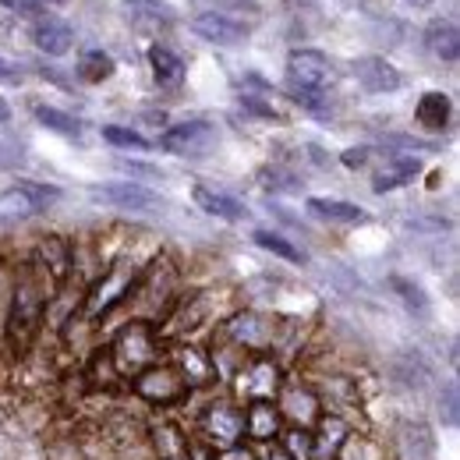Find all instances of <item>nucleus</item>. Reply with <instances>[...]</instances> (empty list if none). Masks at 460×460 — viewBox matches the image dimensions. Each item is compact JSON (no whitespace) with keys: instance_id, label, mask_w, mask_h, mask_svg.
<instances>
[{"instance_id":"nucleus-6","label":"nucleus","mask_w":460,"mask_h":460,"mask_svg":"<svg viewBox=\"0 0 460 460\" xmlns=\"http://www.w3.org/2000/svg\"><path fill=\"white\" fill-rule=\"evenodd\" d=\"M138 277H142V270H128L124 262L114 266V270L96 284V290L85 297V315H89V319H103L107 312H114L120 301H128V294L138 284Z\"/></svg>"},{"instance_id":"nucleus-14","label":"nucleus","mask_w":460,"mask_h":460,"mask_svg":"<svg viewBox=\"0 0 460 460\" xmlns=\"http://www.w3.org/2000/svg\"><path fill=\"white\" fill-rule=\"evenodd\" d=\"M277 397H280V403H277L280 418H290V421H294V429H305V432H312V429L319 425V418H323V407H319V397H315L312 390L288 386V390H280Z\"/></svg>"},{"instance_id":"nucleus-30","label":"nucleus","mask_w":460,"mask_h":460,"mask_svg":"<svg viewBox=\"0 0 460 460\" xmlns=\"http://www.w3.org/2000/svg\"><path fill=\"white\" fill-rule=\"evenodd\" d=\"M32 117L47 128V131H58V135H67V138H78L82 135V120L78 117H71V114H64V111H58V107H36L32 111Z\"/></svg>"},{"instance_id":"nucleus-24","label":"nucleus","mask_w":460,"mask_h":460,"mask_svg":"<svg viewBox=\"0 0 460 460\" xmlns=\"http://www.w3.org/2000/svg\"><path fill=\"white\" fill-rule=\"evenodd\" d=\"M347 439V425L341 418H319V432H312V457L333 460Z\"/></svg>"},{"instance_id":"nucleus-28","label":"nucleus","mask_w":460,"mask_h":460,"mask_svg":"<svg viewBox=\"0 0 460 460\" xmlns=\"http://www.w3.org/2000/svg\"><path fill=\"white\" fill-rule=\"evenodd\" d=\"M114 71H117V64L107 50H85V54L78 58V78L89 82V85H100V82L114 78Z\"/></svg>"},{"instance_id":"nucleus-12","label":"nucleus","mask_w":460,"mask_h":460,"mask_svg":"<svg viewBox=\"0 0 460 460\" xmlns=\"http://www.w3.org/2000/svg\"><path fill=\"white\" fill-rule=\"evenodd\" d=\"M96 202H107L117 209H156L160 206V195H153L149 188L135 184V181H117V184H96L89 191Z\"/></svg>"},{"instance_id":"nucleus-41","label":"nucleus","mask_w":460,"mask_h":460,"mask_svg":"<svg viewBox=\"0 0 460 460\" xmlns=\"http://www.w3.org/2000/svg\"><path fill=\"white\" fill-rule=\"evenodd\" d=\"M54 4H67V0H54Z\"/></svg>"},{"instance_id":"nucleus-13","label":"nucleus","mask_w":460,"mask_h":460,"mask_svg":"<svg viewBox=\"0 0 460 460\" xmlns=\"http://www.w3.org/2000/svg\"><path fill=\"white\" fill-rule=\"evenodd\" d=\"M354 78L365 93L383 96V93H397L403 85V75L386 58H361L354 60Z\"/></svg>"},{"instance_id":"nucleus-20","label":"nucleus","mask_w":460,"mask_h":460,"mask_svg":"<svg viewBox=\"0 0 460 460\" xmlns=\"http://www.w3.org/2000/svg\"><path fill=\"white\" fill-rule=\"evenodd\" d=\"M153 447H156V457L160 460H191V450H195L188 443L184 429L173 425V421H160L153 429Z\"/></svg>"},{"instance_id":"nucleus-3","label":"nucleus","mask_w":460,"mask_h":460,"mask_svg":"<svg viewBox=\"0 0 460 460\" xmlns=\"http://www.w3.org/2000/svg\"><path fill=\"white\" fill-rule=\"evenodd\" d=\"M288 85L297 100H312L333 85V64L323 50H294L288 58Z\"/></svg>"},{"instance_id":"nucleus-1","label":"nucleus","mask_w":460,"mask_h":460,"mask_svg":"<svg viewBox=\"0 0 460 460\" xmlns=\"http://www.w3.org/2000/svg\"><path fill=\"white\" fill-rule=\"evenodd\" d=\"M47 301H50V288H47V273L40 266H29L11 294V312H7V341L14 354H25L36 333H40V323H43V312H47Z\"/></svg>"},{"instance_id":"nucleus-2","label":"nucleus","mask_w":460,"mask_h":460,"mask_svg":"<svg viewBox=\"0 0 460 460\" xmlns=\"http://www.w3.org/2000/svg\"><path fill=\"white\" fill-rule=\"evenodd\" d=\"M107 358L114 361V368L120 376H142L149 365H156L160 341H156V333H153L149 323L135 319V323L120 326V333L114 337V347H111Z\"/></svg>"},{"instance_id":"nucleus-18","label":"nucleus","mask_w":460,"mask_h":460,"mask_svg":"<svg viewBox=\"0 0 460 460\" xmlns=\"http://www.w3.org/2000/svg\"><path fill=\"white\" fill-rule=\"evenodd\" d=\"M191 199H195V206L206 213V217H220V220H244L248 217V209L227 195V191H217V188H209V184H195L191 188Z\"/></svg>"},{"instance_id":"nucleus-36","label":"nucleus","mask_w":460,"mask_h":460,"mask_svg":"<svg viewBox=\"0 0 460 460\" xmlns=\"http://www.w3.org/2000/svg\"><path fill=\"white\" fill-rule=\"evenodd\" d=\"M0 82H7V85H18V82H22V71H18V64H11V60L0 58Z\"/></svg>"},{"instance_id":"nucleus-21","label":"nucleus","mask_w":460,"mask_h":460,"mask_svg":"<svg viewBox=\"0 0 460 460\" xmlns=\"http://www.w3.org/2000/svg\"><path fill=\"white\" fill-rule=\"evenodd\" d=\"M421 171V164L414 160V156H397V160H390L383 171L372 177V191H379V195H386V191H397L403 184H411L414 177Z\"/></svg>"},{"instance_id":"nucleus-4","label":"nucleus","mask_w":460,"mask_h":460,"mask_svg":"<svg viewBox=\"0 0 460 460\" xmlns=\"http://www.w3.org/2000/svg\"><path fill=\"white\" fill-rule=\"evenodd\" d=\"M60 199V188L40 181H18L0 191V220H29L43 209H50Z\"/></svg>"},{"instance_id":"nucleus-10","label":"nucleus","mask_w":460,"mask_h":460,"mask_svg":"<svg viewBox=\"0 0 460 460\" xmlns=\"http://www.w3.org/2000/svg\"><path fill=\"white\" fill-rule=\"evenodd\" d=\"M124 22L142 36H160L173 25V11L164 0H120Z\"/></svg>"},{"instance_id":"nucleus-27","label":"nucleus","mask_w":460,"mask_h":460,"mask_svg":"<svg viewBox=\"0 0 460 460\" xmlns=\"http://www.w3.org/2000/svg\"><path fill=\"white\" fill-rule=\"evenodd\" d=\"M230 337L244 347H266L270 344V323L255 312H244L230 323Z\"/></svg>"},{"instance_id":"nucleus-19","label":"nucleus","mask_w":460,"mask_h":460,"mask_svg":"<svg viewBox=\"0 0 460 460\" xmlns=\"http://www.w3.org/2000/svg\"><path fill=\"white\" fill-rule=\"evenodd\" d=\"M425 47L429 54L443 64H454L460 58V32L454 18H436L429 29H425Z\"/></svg>"},{"instance_id":"nucleus-7","label":"nucleus","mask_w":460,"mask_h":460,"mask_svg":"<svg viewBox=\"0 0 460 460\" xmlns=\"http://www.w3.org/2000/svg\"><path fill=\"white\" fill-rule=\"evenodd\" d=\"M280 394V368L273 365V358H248L244 368L237 372V397L244 401H273Z\"/></svg>"},{"instance_id":"nucleus-37","label":"nucleus","mask_w":460,"mask_h":460,"mask_svg":"<svg viewBox=\"0 0 460 460\" xmlns=\"http://www.w3.org/2000/svg\"><path fill=\"white\" fill-rule=\"evenodd\" d=\"M120 171H128L131 177H160L156 167H146V164H128V160H120Z\"/></svg>"},{"instance_id":"nucleus-32","label":"nucleus","mask_w":460,"mask_h":460,"mask_svg":"<svg viewBox=\"0 0 460 460\" xmlns=\"http://www.w3.org/2000/svg\"><path fill=\"white\" fill-rule=\"evenodd\" d=\"M0 7L22 14V18H40L43 14V0H0Z\"/></svg>"},{"instance_id":"nucleus-5","label":"nucleus","mask_w":460,"mask_h":460,"mask_svg":"<svg viewBox=\"0 0 460 460\" xmlns=\"http://www.w3.org/2000/svg\"><path fill=\"white\" fill-rule=\"evenodd\" d=\"M188 390H191L188 379L177 372V365H171V361H156V365H149L142 376H135V394H138L142 401L160 403V407L184 401Z\"/></svg>"},{"instance_id":"nucleus-29","label":"nucleus","mask_w":460,"mask_h":460,"mask_svg":"<svg viewBox=\"0 0 460 460\" xmlns=\"http://www.w3.org/2000/svg\"><path fill=\"white\" fill-rule=\"evenodd\" d=\"M252 241H255L259 248H266V252H273V255H280V259L294 262V266H305V262H308V255H305L294 241H288L284 234H277V230H255Z\"/></svg>"},{"instance_id":"nucleus-33","label":"nucleus","mask_w":460,"mask_h":460,"mask_svg":"<svg viewBox=\"0 0 460 460\" xmlns=\"http://www.w3.org/2000/svg\"><path fill=\"white\" fill-rule=\"evenodd\" d=\"M394 288L403 290V301H407L411 308H425V294H421L418 288H411L407 280H401V277H397V280H394Z\"/></svg>"},{"instance_id":"nucleus-11","label":"nucleus","mask_w":460,"mask_h":460,"mask_svg":"<svg viewBox=\"0 0 460 460\" xmlns=\"http://www.w3.org/2000/svg\"><path fill=\"white\" fill-rule=\"evenodd\" d=\"M191 32L206 43H217V47H237L248 40V25H241L237 18L230 14H213V11H202L191 18Z\"/></svg>"},{"instance_id":"nucleus-8","label":"nucleus","mask_w":460,"mask_h":460,"mask_svg":"<svg viewBox=\"0 0 460 460\" xmlns=\"http://www.w3.org/2000/svg\"><path fill=\"white\" fill-rule=\"evenodd\" d=\"M217 142V128L209 120H184V124H173L171 131H164L160 146L173 153V156H202L209 153Z\"/></svg>"},{"instance_id":"nucleus-25","label":"nucleus","mask_w":460,"mask_h":460,"mask_svg":"<svg viewBox=\"0 0 460 460\" xmlns=\"http://www.w3.org/2000/svg\"><path fill=\"white\" fill-rule=\"evenodd\" d=\"M414 117L425 131H447L450 124V96L447 93H425L414 107Z\"/></svg>"},{"instance_id":"nucleus-34","label":"nucleus","mask_w":460,"mask_h":460,"mask_svg":"<svg viewBox=\"0 0 460 460\" xmlns=\"http://www.w3.org/2000/svg\"><path fill=\"white\" fill-rule=\"evenodd\" d=\"M217 460H255V454L244 443H237V447H227V450H217Z\"/></svg>"},{"instance_id":"nucleus-22","label":"nucleus","mask_w":460,"mask_h":460,"mask_svg":"<svg viewBox=\"0 0 460 460\" xmlns=\"http://www.w3.org/2000/svg\"><path fill=\"white\" fill-rule=\"evenodd\" d=\"M308 213L319 217V220H330V224H365L368 213L354 202L344 199H308Z\"/></svg>"},{"instance_id":"nucleus-39","label":"nucleus","mask_w":460,"mask_h":460,"mask_svg":"<svg viewBox=\"0 0 460 460\" xmlns=\"http://www.w3.org/2000/svg\"><path fill=\"white\" fill-rule=\"evenodd\" d=\"M7 117H11V111H7V103H4V100H0V124H4V120H7Z\"/></svg>"},{"instance_id":"nucleus-16","label":"nucleus","mask_w":460,"mask_h":460,"mask_svg":"<svg viewBox=\"0 0 460 460\" xmlns=\"http://www.w3.org/2000/svg\"><path fill=\"white\" fill-rule=\"evenodd\" d=\"M40 270L47 273V280L54 284V288H60L67 277H71V266H75V255H71V244L64 241V237H58V234H50V237H43L40 241Z\"/></svg>"},{"instance_id":"nucleus-38","label":"nucleus","mask_w":460,"mask_h":460,"mask_svg":"<svg viewBox=\"0 0 460 460\" xmlns=\"http://www.w3.org/2000/svg\"><path fill=\"white\" fill-rule=\"evenodd\" d=\"M266 460H290V457H288V450H284V447H273V450L266 454Z\"/></svg>"},{"instance_id":"nucleus-40","label":"nucleus","mask_w":460,"mask_h":460,"mask_svg":"<svg viewBox=\"0 0 460 460\" xmlns=\"http://www.w3.org/2000/svg\"><path fill=\"white\" fill-rule=\"evenodd\" d=\"M407 4H414V7H429V4H436V0H407Z\"/></svg>"},{"instance_id":"nucleus-9","label":"nucleus","mask_w":460,"mask_h":460,"mask_svg":"<svg viewBox=\"0 0 460 460\" xmlns=\"http://www.w3.org/2000/svg\"><path fill=\"white\" fill-rule=\"evenodd\" d=\"M202 425H206V436L213 439V450H227L244 439V411L234 403H213L202 414Z\"/></svg>"},{"instance_id":"nucleus-26","label":"nucleus","mask_w":460,"mask_h":460,"mask_svg":"<svg viewBox=\"0 0 460 460\" xmlns=\"http://www.w3.org/2000/svg\"><path fill=\"white\" fill-rule=\"evenodd\" d=\"M177 372L188 379V386H202V383H209L213 376H217V365L202 354V350H195V347H181V354H177Z\"/></svg>"},{"instance_id":"nucleus-17","label":"nucleus","mask_w":460,"mask_h":460,"mask_svg":"<svg viewBox=\"0 0 460 460\" xmlns=\"http://www.w3.org/2000/svg\"><path fill=\"white\" fill-rule=\"evenodd\" d=\"M280 425H284V418H280V411H277L273 401L248 403V411H244V436H248V439L270 443V439L280 436Z\"/></svg>"},{"instance_id":"nucleus-15","label":"nucleus","mask_w":460,"mask_h":460,"mask_svg":"<svg viewBox=\"0 0 460 460\" xmlns=\"http://www.w3.org/2000/svg\"><path fill=\"white\" fill-rule=\"evenodd\" d=\"M32 43L36 50H43L47 58H64L75 47V32L67 22H60L54 14H40L32 25Z\"/></svg>"},{"instance_id":"nucleus-23","label":"nucleus","mask_w":460,"mask_h":460,"mask_svg":"<svg viewBox=\"0 0 460 460\" xmlns=\"http://www.w3.org/2000/svg\"><path fill=\"white\" fill-rule=\"evenodd\" d=\"M149 67H153V78L160 89H177L184 82V60L177 58L167 47H149Z\"/></svg>"},{"instance_id":"nucleus-31","label":"nucleus","mask_w":460,"mask_h":460,"mask_svg":"<svg viewBox=\"0 0 460 460\" xmlns=\"http://www.w3.org/2000/svg\"><path fill=\"white\" fill-rule=\"evenodd\" d=\"M103 138L117 146V149H135V153H146V149H153V142L146 138V135H138V131H131V128H120V124H107L103 128Z\"/></svg>"},{"instance_id":"nucleus-35","label":"nucleus","mask_w":460,"mask_h":460,"mask_svg":"<svg viewBox=\"0 0 460 460\" xmlns=\"http://www.w3.org/2000/svg\"><path fill=\"white\" fill-rule=\"evenodd\" d=\"M365 160H368V149H347L344 156H341V164H344V167H350V171L365 167Z\"/></svg>"}]
</instances>
